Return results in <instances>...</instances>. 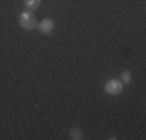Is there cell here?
<instances>
[{
  "mask_svg": "<svg viewBox=\"0 0 146 140\" xmlns=\"http://www.w3.org/2000/svg\"><path fill=\"white\" fill-rule=\"evenodd\" d=\"M19 23L22 28L25 30H34L37 27V22H36V17L31 14V11H23L22 14L19 16Z\"/></svg>",
  "mask_w": 146,
  "mask_h": 140,
  "instance_id": "6da1fadb",
  "label": "cell"
},
{
  "mask_svg": "<svg viewBox=\"0 0 146 140\" xmlns=\"http://www.w3.org/2000/svg\"><path fill=\"white\" fill-rule=\"evenodd\" d=\"M131 79H132V75H131V72H129V70H124V72L121 73V83L127 84V83H131Z\"/></svg>",
  "mask_w": 146,
  "mask_h": 140,
  "instance_id": "8992f818",
  "label": "cell"
},
{
  "mask_svg": "<svg viewBox=\"0 0 146 140\" xmlns=\"http://www.w3.org/2000/svg\"><path fill=\"white\" fill-rule=\"evenodd\" d=\"M23 3H25V8L28 11H33V9H36L40 5V0H23Z\"/></svg>",
  "mask_w": 146,
  "mask_h": 140,
  "instance_id": "277c9868",
  "label": "cell"
},
{
  "mask_svg": "<svg viewBox=\"0 0 146 140\" xmlns=\"http://www.w3.org/2000/svg\"><path fill=\"white\" fill-rule=\"evenodd\" d=\"M70 139H73V140H81V139H82L81 129H79V128H72V131H70Z\"/></svg>",
  "mask_w": 146,
  "mask_h": 140,
  "instance_id": "5b68a950",
  "label": "cell"
},
{
  "mask_svg": "<svg viewBox=\"0 0 146 140\" xmlns=\"http://www.w3.org/2000/svg\"><path fill=\"white\" fill-rule=\"evenodd\" d=\"M124 89V84L120 81V79H109L104 84V90H106L109 95H118L121 93Z\"/></svg>",
  "mask_w": 146,
  "mask_h": 140,
  "instance_id": "7a4b0ae2",
  "label": "cell"
},
{
  "mask_svg": "<svg viewBox=\"0 0 146 140\" xmlns=\"http://www.w3.org/2000/svg\"><path fill=\"white\" fill-rule=\"evenodd\" d=\"M37 28H39V31L42 34H50L51 31L54 30V22L51 19H44L42 22L37 25Z\"/></svg>",
  "mask_w": 146,
  "mask_h": 140,
  "instance_id": "3957f363",
  "label": "cell"
}]
</instances>
